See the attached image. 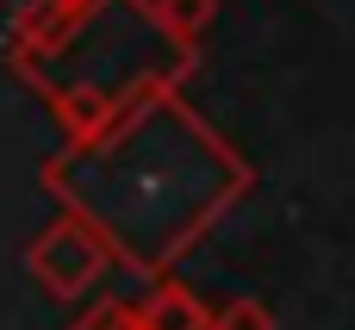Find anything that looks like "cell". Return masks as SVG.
<instances>
[{
	"instance_id": "1",
	"label": "cell",
	"mask_w": 355,
	"mask_h": 330,
	"mask_svg": "<svg viewBox=\"0 0 355 330\" xmlns=\"http://www.w3.org/2000/svg\"><path fill=\"white\" fill-rule=\"evenodd\" d=\"M31 262H37V275L56 287V293H81L94 275H100V243L81 231V225H50L44 237H37V250H31Z\"/></svg>"
},
{
	"instance_id": "2",
	"label": "cell",
	"mask_w": 355,
	"mask_h": 330,
	"mask_svg": "<svg viewBox=\"0 0 355 330\" xmlns=\"http://www.w3.org/2000/svg\"><path fill=\"white\" fill-rule=\"evenodd\" d=\"M193 324H206V318L193 312L187 293H162V299H150V312H144V330H193Z\"/></svg>"
},
{
	"instance_id": "3",
	"label": "cell",
	"mask_w": 355,
	"mask_h": 330,
	"mask_svg": "<svg viewBox=\"0 0 355 330\" xmlns=\"http://www.w3.org/2000/svg\"><path fill=\"white\" fill-rule=\"evenodd\" d=\"M206 12H212V0H156V19L168 37H193L206 25Z\"/></svg>"
},
{
	"instance_id": "4",
	"label": "cell",
	"mask_w": 355,
	"mask_h": 330,
	"mask_svg": "<svg viewBox=\"0 0 355 330\" xmlns=\"http://www.w3.org/2000/svg\"><path fill=\"white\" fill-rule=\"evenodd\" d=\"M212 330H275V318H268L262 306H250V299H243V306L218 312V324H212Z\"/></svg>"
}]
</instances>
